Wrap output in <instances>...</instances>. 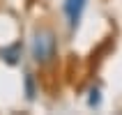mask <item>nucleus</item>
Wrapping results in <instances>:
<instances>
[{
    "label": "nucleus",
    "mask_w": 122,
    "mask_h": 115,
    "mask_svg": "<svg viewBox=\"0 0 122 115\" xmlns=\"http://www.w3.org/2000/svg\"><path fill=\"white\" fill-rule=\"evenodd\" d=\"M30 55L39 67H48L58 58V39L51 28H37L30 39Z\"/></svg>",
    "instance_id": "obj_1"
},
{
    "label": "nucleus",
    "mask_w": 122,
    "mask_h": 115,
    "mask_svg": "<svg viewBox=\"0 0 122 115\" xmlns=\"http://www.w3.org/2000/svg\"><path fill=\"white\" fill-rule=\"evenodd\" d=\"M85 2H88V0H65V16H67V23H69L71 30L78 25L81 14H83V9H85Z\"/></svg>",
    "instance_id": "obj_2"
},
{
    "label": "nucleus",
    "mask_w": 122,
    "mask_h": 115,
    "mask_svg": "<svg viewBox=\"0 0 122 115\" xmlns=\"http://www.w3.org/2000/svg\"><path fill=\"white\" fill-rule=\"evenodd\" d=\"M21 55H23V46H21L19 41H14V44H9V46H5L0 51V58H2L7 65H19Z\"/></svg>",
    "instance_id": "obj_3"
},
{
    "label": "nucleus",
    "mask_w": 122,
    "mask_h": 115,
    "mask_svg": "<svg viewBox=\"0 0 122 115\" xmlns=\"http://www.w3.org/2000/svg\"><path fill=\"white\" fill-rule=\"evenodd\" d=\"M25 95H28V99H30V101H32L35 95H37V88H35V76H32V74H25Z\"/></svg>",
    "instance_id": "obj_4"
},
{
    "label": "nucleus",
    "mask_w": 122,
    "mask_h": 115,
    "mask_svg": "<svg viewBox=\"0 0 122 115\" xmlns=\"http://www.w3.org/2000/svg\"><path fill=\"white\" fill-rule=\"evenodd\" d=\"M88 104H90V106H99V90H97V88L90 90V99H88Z\"/></svg>",
    "instance_id": "obj_5"
}]
</instances>
